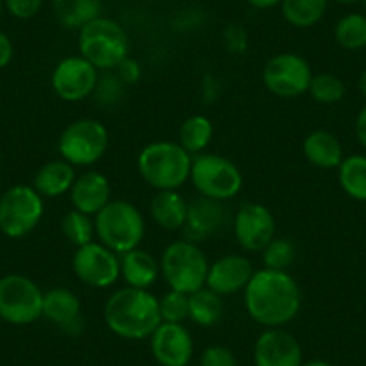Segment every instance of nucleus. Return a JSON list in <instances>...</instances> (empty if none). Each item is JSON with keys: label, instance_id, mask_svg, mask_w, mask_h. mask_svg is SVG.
<instances>
[{"label": "nucleus", "instance_id": "obj_1", "mask_svg": "<svg viewBox=\"0 0 366 366\" xmlns=\"http://www.w3.org/2000/svg\"><path fill=\"white\" fill-rule=\"evenodd\" d=\"M242 293L248 316L266 329L287 325L300 312V287L287 271L257 269Z\"/></svg>", "mask_w": 366, "mask_h": 366}, {"label": "nucleus", "instance_id": "obj_2", "mask_svg": "<svg viewBox=\"0 0 366 366\" xmlns=\"http://www.w3.org/2000/svg\"><path fill=\"white\" fill-rule=\"evenodd\" d=\"M104 323L122 340H147L162 323L158 298L149 290L121 287L108 298L103 309Z\"/></svg>", "mask_w": 366, "mask_h": 366}, {"label": "nucleus", "instance_id": "obj_3", "mask_svg": "<svg viewBox=\"0 0 366 366\" xmlns=\"http://www.w3.org/2000/svg\"><path fill=\"white\" fill-rule=\"evenodd\" d=\"M192 154L172 140H157L140 151L137 167L154 191H178L191 178Z\"/></svg>", "mask_w": 366, "mask_h": 366}, {"label": "nucleus", "instance_id": "obj_4", "mask_svg": "<svg viewBox=\"0 0 366 366\" xmlns=\"http://www.w3.org/2000/svg\"><path fill=\"white\" fill-rule=\"evenodd\" d=\"M209 259L198 242L179 239L165 246L160 257V274L169 290L192 295L205 287L209 274Z\"/></svg>", "mask_w": 366, "mask_h": 366}, {"label": "nucleus", "instance_id": "obj_5", "mask_svg": "<svg viewBox=\"0 0 366 366\" xmlns=\"http://www.w3.org/2000/svg\"><path fill=\"white\" fill-rule=\"evenodd\" d=\"M94 223L101 244L117 255L139 248L146 234L144 216L126 199H112L97 216H94Z\"/></svg>", "mask_w": 366, "mask_h": 366}, {"label": "nucleus", "instance_id": "obj_6", "mask_svg": "<svg viewBox=\"0 0 366 366\" xmlns=\"http://www.w3.org/2000/svg\"><path fill=\"white\" fill-rule=\"evenodd\" d=\"M79 54L97 70L115 69L129 52V40L121 24L97 16L79 29Z\"/></svg>", "mask_w": 366, "mask_h": 366}, {"label": "nucleus", "instance_id": "obj_7", "mask_svg": "<svg viewBox=\"0 0 366 366\" xmlns=\"http://www.w3.org/2000/svg\"><path fill=\"white\" fill-rule=\"evenodd\" d=\"M189 179L199 196L223 203L235 198L242 189L241 169L217 153L196 154Z\"/></svg>", "mask_w": 366, "mask_h": 366}, {"label": "nucleus", "instance_id": "obj_8", "mask_svg": "<svg viewBox=\"0 0 366 366\" xmlns=\"http://www.w3.org/2000/svg\"><path fill=\"white\" fill-rule=\"evenodd\" d=\"M110 144L107 126L96 119H79L66 126L58 140V151L74 167H90L97 164Z\"/></svg>", "mask_w": 366, "mask_h": 366}, {"label": "nucleus", "instance_id": "obj_9", "mask_svg": "<svg viewBox=\"0 0 366 366\" xmlns=\"http://www.w3.org/2000/svg\"><path fill=\"white\" fill-rule=\"evenodd\" d=\"M44 198L29 185H13L0 196V232L11 239L26 237L44 217Z\"/></svg>", "mask_w": 366, "mask_h": 366}, {"label": "nucleus", "instance_id": "obj_10", "mask_svg": "<svg viewBox=\"0 0 366 366\" xmlns=\"http://www.w3.org/2000/svg\"><path fill=\"white\" fill-rule=\"evenodd\" d=\"M44 291L24 274L0 279V318L11 325H29L44 316Z\"/></svg>", "mask_w": 366, "mask_h": 366}, {"label": "nucleus", "instance_id": "obj_11", "mask_svg": "<svg viewBox=\"0 0 366 366\" xmlns=\"http://www.w3.org/2000/svg\"><path fill=\"white\" fill-rule=\"evenodd\" d=\"M312 69L305 58L295 52H282L267 59L262 70V83L267 90L282 99H295L309 92Z\"/></svg>", "mask_w": 366, "mask_h": 366}, {"label": "nucleus", "instance_id": "obj_12", "mask_svg": "<svg viewBox=\"0 0 366 366\" xmlns=\"http://www.w3.org/2000/svg\"><path fill=\"white\" fill-rule=\"evenodd\" d=\"M72 269L77 279L94 290H107L121 279V257L99 241L76 248Z\"/></svg>", "mask_w": 366, "mask_h": 366}, {"label": "nucleus", "instance_id": "obj_13", "mask_svg": "<svg viewBox=\"0 0 366 366\" xmlns=\"http://www.w3.org/2000/svg\"><path fill=\"white\" fill-rule=\"evenodd\" d=\"M99 81V70L83 56L63 58L52 70V90L66 103H79L94 94Z\"/></svg>", "mask_w": 366, "mask_h": 366}, {"label": "nucleus", "instance_id": "obj_14", "mask_svg": "<svg viewBox=\"0 0 366 366\" xmlns=\"http://www.w3.org/2000/svg\"><path fill=\"white\" fill-rule=\"evenodd\" d=\"M234 235L246 252H262L274 239L277 221L273 212L260 203H244L234 216Z\"/></svg>", "mask_w": 366, "mask_h": 366}, {"label": "nucleus", "instance_id": "obj_15", "mask_svg": "<svg viewBox=\"0 0 366 366\" xmlns=\"http://www.w3.org/2000/svg\"><path fill=\"white\" fill-rule=\"evenodd\" d=\"M151 352L162 366H189L194 341L183 323L162 322L149 337Z\"/></svg>", "mask_w": 366, "mask_h": 366}, {"label": "nucleus", "instance_id": "obj_16", "mask_svg": "<svg viewBox=\"0 0 366 366\" xmlns=\"http://www.w3.org/2000/svg\"><path fill=\"white\" fill-rule=\"evenodd\" d=\"M255 366H302V347L291 332L279 329H266L253 347Z\"/></svg>", "mask_w": 366, "mask_h": 366}, {"label": "nucleus", "instance_id": "obj_17", "mask_svg": "<svg viewBox=\"0 0 366 366\" xmlns=\"http://www.w3.org/2000/svg\"><path fill=\"white\" fill-rule=\"evenodd\" d=\"M255 269L248 257L230 253V255L219 257L210 264L205 287L212 290L219 297H230V295L244 291Z\"/></svg>", "mask_w": 366, "mask_h": 366}, {"label": "nucleus", "instance_id": "obj_18", "mask_svg": "<svg viewBox=\"0 0 366 366\" xmlns=\"http://www.w3.org/2000/svg\"><path fill=\"white\" fill-rule=\"evenodd\" d=\"M74 209L86 216H97L112 202L110 179L99 171H84L70 189Z\"/></svg>", "mask_w": 366, "mask_h": 366}, {"label": "nucleus", "instance_id": "obj_19", "mask_svg": "<svg viewBox=\"0 0 366 366\" xmlns=\"http://www.w3.org/2000/svg\"><path fill=\"white\" fill-rule=\"evenodd\" d=\"M227 219L228 214L224 210L223 202L199 196L189 203L187 221L183 227L185 239L192 242L205 241L210 235L217 234L224 227Z\"/></svg>", "mask_w": 366, "mask_h": 366}, {"label": "nucleus", "instance_id": "obj_20", "mask_svg": "<svg viewBox=\"0 0 366 366\" xmlns=\"http://www.w3.org/2000/svg\"><path fill=\"white\" fill-rule=\"evenodd\" d=\"M44 318L58 325L66 334H79L84 329L81 318V300L66 287H54L44 293Z\"/></svg>", "mask_w": 366, "mask_h": 366}, {"label": "nucleus", "instance_id": "obj_21", "mask_svg": "<svg viewBox=\"0 0 366 366\" xmlns=\"http://www.w3.org/2000/svg\"><path fill=\"white\" fill-rule=\"evenodd\" d=\"M160 277V260L146 249L135 248L121 255V279L126 286L149 290Z\"/></svg>", "mask_w": 366, "mask_h": 366}, {"label": "nucleus", "instance_id": "obj_22", "mask_svg": "<svg viewBox=\"0 0 366 366\" xmlns=\"http://www.w3.org/2000/svg\"><path fill=\"white\" fill-rule=\"evenodd\" d=\"M76 167L70 165L69 162L51 160L41 165L38 172L34 174L33 187L41 198H59L70 192L74 182H76Z\"/></svg>", "mask_w": 366, "mask_h": 366}, {"label": "nucleus", "instance_id": "obj_23", "mask_svg": "<svg viewBox=\"0 0 366 366\" xmlns=\"http://www.w3.org/2000/svg\"><path fill=\"white\" fill-rule=\"evenodd\" d=\"M149 212L154 223L164 230H183L187 221L189 203L178 191H157L151 199Z\"/></svg>", "mask_w": 366, "mask_h": 366}, {"label": "nucleus", "instance_id": "obj_24", "mask_svg": "<svg viewBox=\"0 0 366 366\" xmlns=\"http://www.w3.org/2000/svg\"><path fill=\"white\" fill-rule=\"evenodd\" d=\"M304 157L318 169H337L343 162V146L334 133L316 129L304 139Z\"/></svg>", "mask_w": 366, "mask_h": 366}, {"label": "nucleus", "instance_id": "obj_25", "mask_svg": "<svg viewBox=\"0 0 366 366\" xmlns=\"http://www.w3.org/2000/svg\"><path fill=\"white\" fill-rule=\"evenodd\" d=\"M58 20L66 29H77L101 16V0H52Z\"/></svg>", "mask_w": 366, "mask_h": 366}, {"label": "nucleus", "instance_id": "obj_26", "mask_svg": "<svg viewBox=\"0 0 366 366\" xmlns=\"http://www.w3.org/2000/svg\"><path fill=\"white\" fill-rule=\"evenodd\" d=\"M337 179L348 198L366 202V154H350L337 167Z\"/></svg>", "mask_w": 366, "mask_h": 366}, {"label": "nucleus", "instance_id": "obj_27", "mask_svg": "<svg viewBox=\"0 0 366 366\" xmlns=\"http://www.w3.org/2000/svg\"><path fill=\"white\" fill-rule=\"evenodd\" d=\"M224 312L223 297L209 287H202L189 295V318L199 327H212L221 320Z\"/></svg>", "mask_w": 366, "mask_h": 366}, {"label": "nucleus", "instance_id": "obj_28", "mask_svg": "<svg viewBox=\"0 0 366 366\" xmlns=\"http://www.w3.org/2000/svg\"><path fill=\"white\" fill-rule=\"evenodd\" d=\"M212 137V121L209 117H205V115H192V117H189L187 121H183V124L179 126L178 142L189 154L196 157V154L205 153Z\"/></svg>", "mask_w": 366, "mask_h": 366}, {"label": "nucleus", "instance_id": "obj_29", "mask_svg": "<svg viewBox=\"0 0 366 366\" xmlns=\"http://www.w3.org/2000/svg\"><path fill=\"white\" fill-rule=\"evenodd\" d=\"M327 2L329 0H282V15L291 26L307 29L323 19Z\"/></svg>", "mask_w": 366, "mask_h": 366}, {"label": "nucleus", "instance_id": "obj_30", "mask_svg": "<svg viewBox=\"0 0 366 366\" xmlns=\"http://www.w3.org/2000/svg\"><path fill=\"white\" fill-rule=\"evenodd\" d=\"M61 232L70 244L79 248V246L88 244V242H94V239H96V223H94L92 216H86V214L72 209L63 216Z\"/></svg>", "mask_w": 366, "mask_h": 366}, {"label": "nucleus", "instance_id": "obj_31", "mask_svg": "<svg viewBox=\"0 0 366 366\" xmlns=\"http://www.w3.org/2000/svg\"><path fill=\"white\" fill-rule=\"evenodd\" d=\"M334 38L337 45H341L347 51H359L366 47V16L359 13H350L343 16L336 24Z\"/></svg>", "mask_w": 366, "mask_h": 366}, {"label": "nucleus", "instance_id": "obj_32", "mask_svg": "<svg viewBox=\"0 0 366 366\" xmlns=\"http://www.w3.org/2000/svg\"><path fill=\"white\" fill-rule=\"evenodd\" d=\"M309 94L320 104H336L345 97V83L334 74H316L309 84Z\"/></svg>", "mask_w": 366, "mask_h": 366}, {"label": "nucleus", "instance_id": "obj_33", "mask_svg": "<svg viewBox=\"0 0 366 366\" xmlns=\"http://www.w3.org/2000/svg\"><path fill=\"white\" fill-rule=\"evenodd\" d=\"M260 253H262L264 267L287 271V267L295 262V257H297V246L290 239L274 237Z\"/></svg>", "mask_w": 366, "mask_h": 366}, {"label": "nucleus", "instance_id": "obj_34", "mask_svg": "<svg viewBox=\"0 0 366 366\" xmlns=\"http://www.w3.org/2000/svg\"><path fill=\"white\" fill-rule=\"evenodd\" d=\"M126 90H128V84H124L121 81V77L115 72L108 70L104 76H99V81L96 84V90H94V99L99 107L103 108H115L126 96Z\"/></svg>", "mask_w": 366, "mask_h": 366}, {"label": "nucleus", "instance_id": "obj_35", "mask_svg": "<svg viewBox=\"0 0 366 366\" xmlns=\"http://www.w3.org/2000/svg\"><path fill=\"white\" fill-rule=\"evenodd\" d=\"M162 322L183 323L189 318V295L169 290L162 298H158Z\"/></svg>", "mask_w": 366, "mask_h": 366}, {"label": "nucleus", "instance_id": "obj_36", "mask_svg": "<svg viewBox=\"0 0 366 366\" xmlns=\"http://www.w3.org/2000/svg\"><path fill=\"white\" fill-rule=\"evenodd\" d=\"M199 366H239L237 357L234 352L227 347H219L214 345L203 350L202 357H199Z\"/></svg>", "mask_w": 366, "mask_h": 366}, {"label": "nucleus", "instance_id": "obj_37", "mask_svg": "<svg viewBox=\"0 0 366 366\" xmlns=\"http://www.w3.org/2000/svg\"><path fill=\"white\" fill-rule=\"evenodd\" d=\"M44 0H4V6L15 19L29 20L40 11Z\"/></svg>", "mask_w": 366, "mask_h": 366}, {"label": "nucleus", "instance_id": "obj_38", "mask_svg": "<svg viewBox=\"0 0 366 366\" xmlns=\"http://www.w3.org/2000/svg\"><path fill=\"white\" fill-rule=\"evenodd\" d=\"M115 74L121 77L122 83L128 84V86H132V84L139 83L140 77H142V66H140V63L137 61L135 58H129V56H126V58L122 59L117 66H115Z\"/></svg>", "mask_w": 366, "mask_h": 366}, {"label": "nucleus", "instance_id": "obj_39", "mask_svg": "<svg viewBox=\"0 0 366 366\" xmlns=\"http://www.w3.org/2000/svg\"><path fill=\"white\" fill-rule=\"evenodd\" d=\"M224 44L235 54H242L248 47V36H246V31L242 29L237 24H230V26L224 29Z\"/></svg>", "mask_w": 366, "mask_h": 366}, {"label": "nucleus", "instance_id": "obj_40", "mask_svg": "<svg viewBox=\"0 0 366 366\" xmlns=\"http://www.w3.org/2000/svg\"><path fill=\"white\" fill-rule=\"evenodd\" d=\"M13 59V44L6 33L0 31V69H4Z\"/></svg>", "mask_w": 366, "mask_h": 366}, {"label": "nucleus", "instance_id": "obj_41", "mask_svg": "<svg viewBox=\"0 0 366 366\" xmlns=\"http://www.w3.org/2000/svg\"><path fill=\"white\" fill-rule=\"evenodd\" d=\"M355 137H357L359 144L366 149V107H362L355 117Z\"/></svg>", "mask_w": 366, "mask_h": 366}, {"label": "nucleus", "instance_id": "obj_42", "mask_svg": "<svg viewBox=\"0 0 366 366\" xmlns=\"http://www.w3.org/2000/svg\"><path fill=\"white\" fill-rule=\"evenodd\" d=\"M248 2L257 9H269L277 4H282V0H248Z\"/></svg>", "mask_w": 366, "mask_h": 366}, {"label": "nucleus", "instance_id": "obj_43", "mask_svg": "<svg viewBox=\"0 0 366 366\" xmlns=\"http://www.w3.org/2000/svg\"><path fill=\"white\" fill-rule=\"evenodd\" d=\"M302 366H332V365L327 361H323V359H312V361L302 362Z\"/></svg>", "mask_w": 366, "mask_h": 366}, {"label": "nucleus", "instance_id": "obj_44", "mask_svg": "<svg viewBox=\"0 0 366 366\" xmlns=\"http://www.w3.org/2000/svg\"><path fill=\"white\" fill-rule=\"evenodd\" d=\"M359 90H361L362 97L366 99V70L361 74V77H359Z\"/></svg>", "mask_w": 366, "mask_h": 366}, {"label": "nucleus", "instance_id": "obj_45", "mask_svg": "<svg viewBox=\"0 0 366 366\" xmlns=\"http://www.w3.org/2000/svg\"><path fill=\"white\" fill-rule=\"evenodd\" d=\"M334 2H337V4H354L357 0H334Z\"/></svg>", "mask_w": 366, "mask_h": 366}, {"label": "nucleus", "instance_id": "obj_46", "mask_svg": "<svg viewBox=\"0 0 366 366\" xmlns=\"http://www.w3.org/2000/svg\"><path fill=\"white\" fill-rule=\"evenodd\" d=\"M2 8H4V0H0V15H2Z\"/></svg>", "mask_w": 366, "mask_h": 366}, {"label": "nucleus", "instance_id": "obj_47", "mask_svg": "<svg viewBox=\"0 0 366 366\" xmlns=\"http://www.w3.org/2000/svg\"><path fill=\"white\" fill-rule=\"evenodd\" d=\"M362 2H365V8H366V0H362Z\"/></svg>", "mask_w": 366, "mask_h": 366}]
</instances>
